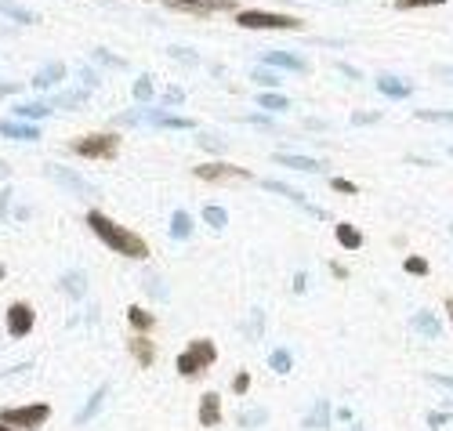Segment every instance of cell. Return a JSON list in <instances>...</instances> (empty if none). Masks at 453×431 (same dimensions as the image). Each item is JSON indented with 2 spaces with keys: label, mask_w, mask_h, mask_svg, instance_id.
Segmentation results:
<instances>
[{
  "label": "cell",
  "mask_w": 453,
  "mask_h": 431,
  "mask_svg": "<svg viewBox=\"0 0 453 431\" xmlns=\"http://www.w3.org/2000/svg\"><path fill=\"white\" fill-rule=\"evenodd\" d=\"M88 228L120 257H135V261H145V257H149V243L142 240V235L131 232V228H123V225H116L109 214H102L98 207L88 210Z\"/></svg>",
  "instance_id": "1"
},
{
  "label": "cell",
  "mask_w": 453,
  "mask_h": 431,
  "mask_svg": "<svg viewBox=\"0 0 453 431\" xmlns=\"http://www.w3.org/2000/svg\"><path fill=\"white\" fill-rule=\"evenodd\" d=\"M214 359H218V348H214V341L207 337H196L192 344H185V352L178 355V374L182 377H203Z\"/></svg>",
  "instance_id": "2"
},
{
  "label": "cell",
  "mask_w": 453,
  "mask_h": 431,
  "mask_svg": "<svg viewBox=\"0 0 453 431\" xmlns=\"http://www.w3.org/2000/svg\"><path fill=\"white\" fill-rule=\"evenodd\" d=\"M236 26H243V29H283V33H294V29H301V18L297 15H283V11L247 8V11H236Z\"/></svg>",
  "instance_id": "3"
},
{
  "label": "cell",
  "mask_w": 453,
  "mask_h": 431,
  "mask_svg": "<svg viewBox=\"0 0 453 431\" xmlns=\"http://www.w3.org/2000/svg\"><path fill=\"white\" fill-rule=\"evenodd\" d=\"M51 406L48 402H29V406H4L0 409V424H8L15 431H40V424H48Z\"/></svg>",
  "instance_id": "4"
},
{
  "label": "cell",
  "mask_w": 453,
  "mask_h": 431,
  "mask_svg": "<svg viewBox=\"0 0 453 431\" xmlns=\"http://www.w3.org/2000/svg\"><path fill=\"white\" fill-rule=\"evenodd\" d=\"M69 153L83 156V160H113L120 153V135L113 131H102V135H83L69 142Z\"/></svg>",
  "instance_id": "5"
},
{
  "label": "cell",
  "mask_w": 453,
  "mask_h": 431,
  "mask_svg": "<svg viewBox=\"0 0 453 431\" xmlns=\"http://www.w3.org/2000/svg\"><path fill=\"white\" fill-rule=\"evenodd\" d=\"M44 175L51 178V182H58L66 192H73V196H80V200H88V203H95V200H102V189L98 185H91L88 178H80L76 170H69V167H62V163H48L44 167Z\"/></svg>",
  "instance_id": "6"
},
{
  "label": "cell",
  "mask_w": 453,
  "mask_h": 431,
  "mask_svg": "<svg viewBox=\"0 0 453 431\" xmlns=\"http://www.w3.org/2000/svg\"><path fill=\"white\" fill-rule=\"evenodd\" d=\"M200 182H214V185H232V182H250V170L236 167V163H225V160H210V163H200L192 170Z\"/></svg>",
  "instance_id": "7"
},
{
  "label": "cell",
  "mask_w": 453,
  "mask_h": 431,
  "mask_svg": "<svg viewBox=\"0 0 453 431\" xmlns=\"http://www.w3.org/2000/svg\"><path fill=\"white\" fill-rule=\"evenodd\" d=\"M33 327H36V312H33L29 301H11L8 305V334L15 341H22V337L33 334Z\"/></svg>",
  "instance_id": "8"
},
{
  "label": "cell",
  "mask_w": 453,
  "mask_h": 431,
  "mask_svg": "<svg viewBox=\"0 0 453 431\" xmlns=\"http://www.w3.org/2000/svg\"><path fill=\"white\" fill-rule=\"evenodd\" d=\"M160 4L170 8V11H185V15L207 18V15H218V11H232L236 0H160Z\"/></svg>",
  "instance_id": "9"
},
{
  "label": "cell",
  "mask_w": 453,
  "mask_h": 431,
  "mask_svg": "<svg viewBox=\"0 0 453 431\" xmlns=\"http://www.w3.org/2000/svg\"><path fill=\"white\" fill-rule=\"evenodd\" d=\"M262 189L276 192V196H287V200H290V203H297L301 210H309L312 218H327V210H319V207H316V203H312V200L305 196V192H297V189H290L287 182H272V178H265V182H262Z\"/></svg>",
  "instance_id": "10"
},
{
  "label": "cell",
  "mask_w": 453,
  "mask_h": 431,
  "mask_svg": "<svg viewBox=\"0 0 453 431\" xmlns=\"http://www.w3.org/2000/svg\"><path fill=\"white\" fill-rule=\"evenodd\" d=\"M262 66H269V69H287V73H309V62L297 58V55H290V51H265Z\"/></svg>",
  "instance_id": "11"
},
{
  "label": "cell",
  "mask_w": 453,
  "mask_h": 431,
  "mask_svg": "<svg viewBox=\"0 0 453 431\" xmlns=\"http://www.w3.org/2000/svg\"><path fill=\"white\" fill-rule=\"evenodd\" d=\"M0 138H11V142H40V127H36V123H22V120H0Z\"/></svg>",
  "instance_id": "12"
},
{
  "label": "cell",
  "mask_w": 453,
  "mask_h": 431,
  "mask_svg": "<svg viewBox=\"0 0 453 431\" xmlns=\"http://www.w3.org/2000/svg\"><path fill=\"white\" fill-rule=\"evenodd\" d=\"M66 76V62H48L44 69H36L33 73V80H29V88H36V91H48V88H55V83Z\"/></svg>",
  "instance_id": "13"
},
{
  "label": "cell",
  "mask_w": 453,
  "mask_h": 431,
  "mask_svg": "<svg viewBox=\"0 0 453 431\" xmlns=\"http://www.w3.org/2000/svg\"><path fill=\"white\" fill-rule=\"evenodd\" d=\"M279 167H290V170H305V175H319V170H327L323 167V160H312V156H294V153H276L272 156Z\"/></svg>",
  "instance_id": "14"
},
{
  "label": "cell",
  "mask_w": 453,
  "mask_h": 431,
  "mask_svg": "<svg viewBox=\"0 0 453 431\" xmlns=\"http://www.w3.org/2000/svg\"><path fill=\"white\" fill-rule=\"evenodd\" d=\"M377 83V91L381 95H388V98H410V95H414V83H410V80H403V76H377L374 80Z\"/></svg>",
  "instance_id": "15"
},
{
  "label": "cell",
  "mask_w": 453,
  "mask_h": 431,
  "mask_svg": "<svg viewBox=\"0 0 453 431\" xmlns=\"http://www.w3.org/2000/svg\"><path fill=\"white\" fill-rule=\"evenodd\" d=\"M127 352L135 355V362H138V366H153V362H156V344L149 341L145 334H138V337L127 341Z\"/></svg>",
  "instance_id": "16"
},
{
  "label": "cell",
  "mask_w": 453,
  "mask_h": 431,
  "mask_svg": "<svg viewBox=\"0 0 453 431\" xmlns=\"http://www.w3.org/2000/svg\"><path fill=\"white\" fill-rule=\"evenodd\" d=\"M200 424L203 427H218L222 424V399H218V392H207L200 399Z\"/></svg>",
  "instance_id": "17"
},
{
  "label": "cell",
  "mask_w": 453,
  "mask_h": 431,
  "mask_svg": "<svg viewBox=\"0 0 453 431\" xmlns=\"http://www.w3.org/2000/svg\"><path fill=\"white\" fill-rule=\"evenodd\" d=\"M11 116L15 120H48L51 116V105L48 102H18V105H11Z\"/></svg>",
  "instance_id": "18"
},
{
  "label": "cell",
  "mask_w": 453,
  "mask_h": 431,
  "mask_svg": "<svg viewBox=\"0 0 453 431\" xmlns=\"http://www.w3.org/2000/svg\"><path fill=\"white\" fill-rule=\"evenodd\" d=\"M0 15H8L11 22H18V26H36V22H40L36 11H29V8H22V4H15V0H0Z\"/></svg>",
  "instance_id": "19"
},
{
  "label": "cell",
  "mask_w": 453,
  "mask_h": 431,
  "mask_svg": "<svg viewBox=\"0 0 453 431\" xmlns=\"http://www.w3.org/2000/svg\"><path fill=\"white\" fill-rule=\"evenodd\" d=\"M145 120H149V123H156V127H163V131H192V127H196L189 116H170V113H163V109L149 113Z\"/></svg>",
  "instance_id": "20"
},
{
  "label": "cell",
  "mask_w": 453,
  "mask_h": 431,
  "mask_svg": "<svg viewBox=\"0 0 453 431\" xmlns=\"http://www.w3.org/2000/svg\"><path fill=\"white\" fill-rule=\"evenodd\" d=\"M334 240H337L341 250H359V247H363V232H359L356 225H349V221H341V225L334 228Z\"/></svg>",
  "instance_id": "21"
},
{
  "label": "cell",
  "mask_w": 453,
  "mask_h": 431,
  "mask_svg": "<svg viewBox=\"0 0 453 431\" xmlns=\"http://www.w3.org/2000/svg\"><path fill=\"white\" fill-rule=\"evenodd\" d=\"M91 91H62L51 98V109H80V105H88Z\"/></svg>",
  "instance_id": "22"
},
{
  "label": "cell",
  "mask_w": 453,
  "mask_h": 431,
  "mask_svg": "<svg viewBox=\"0 0 453 431\" xmlns=\"http://www.w3.org/2000/svg\"><path fill=\"white\" fill-rule=\"evenodd\" d=\"M327 424H330V402H327V399H319L312 413H309L305 420H301V427H305V431H316V427H327Z\"/></svg>",
  "instance_id": "23"
},
{
  "label": "cell",
  "mask_w": 453,
  "mask_h": 431,
  "mask_svg": "<svg viewBox=\"0 0 453 431\" xmlns=\"http://www.w3.org/2000/svg\"><path fill=\"white\" fill-rule=\"evenodd\" d=\"M62 290H66L69 297H83V294H88V275H83L80 268L66 272V275H62Z\"/></svg>",
  "instance_id": "24"
},
{
  "label": "cell",
  "mask_w": 453,
  "mask_h": 431,
  "mask_svg": "<svg viewBox=\"0 0 453 431\" xmlns=\"http://www.w3.org/2000/svg\"><path fill=\"white\" fill-rule=\"evenodd\" d=\"M257 105H262L265 113H287L290 109V98L279 95V91H262V95H257Z\"/></svg>",
  "instance_id": "25"
},
{
  "label": "cell",
  "mask_w": 453,
  "mask_h": 431,
  "mask_svg": "<svg viewBox=\"0 0 453 431\" xmlns=\"http://www.w3.org/2000/svg\"><path fill=\"white\" fill-rule=\"evenodd\" d=\"M127 322H131L138 334H149V330L156 327V315H149L142 305H131V308H127Z\"/></svg>",
  "instance_id": "26"
},
{
  "label": "cell",
  "mask_w": 453,
  "mask_h": 431,
  "mask_svg": "<svg viewBox=\"0 0 453 431\" xmlns=\"http://www.w3.org/2000/svg\"><path fill=\"white\" fill-rule=\"evenodd\" d=\"M414 330H417V334H424L428 341H435V337L442 334V327H439V319L431 315V312H417V315H414Z\"/></svg>",
  "instance_id": "27"
},
{
  "label": "cell",
  "mask_w": 453,
  "mask_h": 431,
  "mask_svg": "<svg viewBox=\"0 0 453 431\" xmlns=\"http://www.w3.org/2000/svg\"><path fill=\"white\" fill-rule=\"evenodd\" d=\"M189 235H192V218L178 207L175 214H170V240H189Z\"/></svg>",
  "instance_id": "28"
},
{
  "label": "cell",
  "mask_w": 453,
  "mask_h": 431,
  "mask_svg": "<svg viewBox=\"0 0 453 431\" xmlns=\"http://www.w3.org/2000/svg\"><path fill=\"white\" fill-rule=\"evenodd\" d=\"M250 80H254V83H262L265 91H276L279 83H283L279 69H269V66H254V69H250Z\"/></svg>",
  "instance_id": "29"
},
{
  "label": "cell",
  "mask_w": 453,
  "mask_h": 431,
  "mask_svg": "<svg viewBox=\"0 0 453 431\" xmlns=\"http://www.w3.org/2000/svg\"><path fill=\"white\" fill-rule=\"evenodd\" d=\"M203 221H207L214 232H222V228L229 225V210H225V207H214V203H207V207H203Z\"/></svg>",
  "instance_id": "30"
},
{
  "label": "cell",
  "mask_w": 453,
  "mask_h": 431,
  "mask_svg": "<svg viewBox=\"0 0 453 431\" xmlns=\"http://www.w3.org/2000/svg\"><path fill=\"white\" fill-rule=\"evenodd\" d=\"M269 366H272L276 374H290V370H294V355H290V348H272Z\"/></svg>",
  "instance_id": "31"
},
{
  "label": "cell",
  "mask_w": 453,
  "mask_h": 431,
  "mask_svg": "<svg viewBox=\"0 0 453 431\" xmlns=\"http://www.w3.org/2000/svg\"><path fill=\"white\" fill-rule=\"evenodd\" d=\"M102 402H105V384H102L98 392H95V395L88 399V406H83L80 413H76V424H88V420H91V417L98 413V409H102Z\"/></svg>",
  "instance_id": "32"
},
{
  "label": "cell",
  "mask_w": 453,
  "mask_h": 431,
  "mask_svg": "<svg viewBox=\"0 0 453 431\" xmlns=\"http://www.w3.org/2000/svg\"><path fill=\"white\" fill-rule=\"evenodd\" d=\"M91 58H95V66H109V69H127V62H123V58H116L113 51H105V48H95V51H91Z\"/></svg>",
  "instance_id": "33"
},
{
  "label": "cell",
  "mask_w": 453,
  "mask_h": 431,
  "mask_svg": "<svg viewBox=\"0 0 453 431\" xmlns=\"http://www.w3.org/2000/svg\"><path fill=\"white\" fill-rule=\"evenodd\" d=\"M135 98H138V102H153V98H156V83H153V76L142 73V76L135 80Z\"/></svg>",
  "instance_id": "34"
},
{
  "label": "cell",
  "mask_w": 453,
  "mask_h": 431,
  "mask_svg": "<svg viewBox=\"0 0 453 431\" xmlns=\"http://www.w3.org/2000/svg\"><path fill=\"white\" fill-rule=\"evenodd\" d=\"M76 76H80V88H83V91H95L98 83H102V76H98L91 66H76Z\"/></svg>",
  "instance_id": "35"
},
{
  "label": "cell",
  "mask_w": 453,
  "mask_h": 431,
  "mask_svg": "<svg viewBox=\"0 0 453 431\" xmlns=\"http://www.w3.org/2000/svg\"><path fill=\"white\" fill-rule=\"evenodd\" d=\"M269 420V409H247V413H240V427H262Z\"/></svg>",
  "instance_id": "36"
},
{
  "label": "cell",
  "mask_w": 453,
  "mask_h": 431,
  "mask_svg": "<svg viewBox=\"0 0 453 431\" xmlns=\"http://www.w3.org/2000/svg\"><path fill=\"white\" fill-rule=\"evenodd\" d=\"M446 0H395V11H414V8H442Z\"/></svg>",
  "instance_id": "37"
},
{
  "label": "cell",
  "mask_w": 453,
  "mask_h": 431,
  "mask_svg": "<svg viewBox=\"0 0 453 431\" xmlns=\"http://www.w3.org/2000/svg\"><path fill=\"white\" fill-rule=\"evenodd\" d=\"M145 116H149V109H131V113H120L113 123H116V127H138Z\"/></svg>",
  "instance_id": "38"
},
{
  "label": "cell",
  "mask_w": 453,
  "mask_h": 431,
  "mask_svg": "<svg viewBox=\"0 0 453 431\" xmlns=\"http://www.w3.org/2000/svg\"><path fill=\"white\" fill-rule=\"evenodd\" d=\"M200 149H207V153H214V156H222L225 153V142L218 138V135H200V142H196Z\"/></svg>",
  "instance_id": "39"
},
{
  "label": "cell",
  "mask_w": 453,
  "mask_h": 431,
  "mask_svg": "<svg viewBox=\"0 0 453 431\" xmlns=\"http://www.w3.org/2000/svg\"><path fill=\"white\" fill-rule=\"evenodd\" d=\"M417 120H428V123H453V113H442V109H417Z\"/></svg>",
  "instance_id": "40"
},
{
  "label": "cell",
  "mask_w": 453,
  "mask_h": 431,
  "mask_svg": "<svg viewBox=\"0 0 453 431\" xmlns=\"http://www.w3.org/2000/svg\"><path fill=\"white\" fill-rule=\"evenodd\" d=\"M403 268L410 275H428V261H424V257H417V254H410L406 261H403Z\"/></svg>",
  "instance_id": "41"
},
{
  "label": "cell",
  "mask_w": 453,
  "mask_h": 431,
  "mask_svg": "<svg viewBox=\"0 0 453 431\" xmlns=\"http://www.w3.org/2000/svg\"><path fill=\"white\" fill-rule=\"evenodd\" d=\"M167 55L175 58V62H185V66H196V62H200V58H196V51H189V48H170Z\"/></svg>",
  "instance_id": "42"
},
{
  "label": "cell",
  "mask_w": 453,
  "mask_h": 431,
  "mask_svg": "<svg viewBox=\"0 0 453 431\" xmlns=\"http://www.w3.org/2000/svg\"><path fill=\"white\" fill-rule=\"evenodd\" d=\"M330 189H334V192H344V196H356V192H359V185L344 182V178H330Z\"/></svg>",
  "instance_id": "43"
},
{
  "label": "cell",
  "mask_w": 453,
  "mask_h": 431,
  "mask_svg": "<svg viewBox=\"0 0 453 431\" xmlns=\"http://www.w3.org/2000/svg\"><path fill=\"white\" fill-rule=\"evenodd\" d=\"M243 120L254 123V127H265V131H279V123H276L272 116H257V113H254V116H243Z\"/></svg>",
  "instance_id": "44"
},
{
  "label": "cell",
  "mask_w": 453,
  "mask_h": 431,
  "mask_svg": "<svg viewBox=\"0 0 453 431\" xmlns=\"http://www.w3.org/2000/svg\"><path fill=\"white\" fill-rule=\"evenodd\" d=\"M247 388H250V374L240 370V374H236V381H232V392L236 395H247Z\"/></svg>",
  "instance_id": "45"
},
{
  "label": "cell",
  "mask_w": 453,
  "mask_h": 431,
  "mask_svg": "<svg viewBox=\"0 0 453 431\" xmlns=\"http://www.w3.org/2000/svg\"><path fill=\"white\" fill-rule=\"evenodd\" d=\"M11 200H15V192H11V185H8L4 192H0V218H4V221H8V214H11Z\"/></svg>",
  "instance_id": "46"
},
{
  "label": "cell",
  "mask_w": 453,
  "mask_h": 431,
  "mask_svg": "<svg viewBox=\"0 0 453 431\" xmlns=\"http://www.w3.org/2000/svg\"><path fill=\"white\" fill-rule=\"evenodd\" d=\"M381 120V113H374V109H366V113H352V123L356 127H363V123H377Z\"/></svg>",
  "instance_id": "47"
},
{
  "label": "cell",
  "mask_w": 453,
  "mask_h": 431,
  "mask_svg": "<svg viewBox=\"0 0 453 431\" xmlns=\"http://www.w3.org/2000/svg\"><path fill=\"white\" fill-rule=\"evenodd\" d=\"M262 322H265V312H262V308H254V312H250V337L262 334Z\"/></svg>",
  "instance_id": "48"
},
{
  "label": "cell",
  "mask_w": 453,
  "mask_h": 431,
  "mask_svg": "<svg viewBox=\"0 0 453 431\" xmlns=\"http://www.w3.org/2000/svg\"><path fill=\"white\" fill-rule=\"evenodd\" d=\"M163 102H167V105H182V102H185V91H182V88H167V91H163Z\"/></svg>",
  "instance_id": "49"
},
{
  "label": "cell",
  "mask_w": 453,
  "mask_h": 431,
  "mask_svg": "<svg viewBox=\"0 0 453 431\" xmlns=\"http://www.w3.org/2000/svg\"><path fill=\"white\" fill-rule=\"evenodd\" d=\"M145 283H149V287H145V290H149V294H153V297H160V301H163V297H167V290H163V287H160V279H153V275H149V279H145Z\"/></svg>",
  "instance_id": "50"
},
{
  "label": "cell",
  "mask_w": 453,
  "mask_h": 431,
  "mask_svg": "<svg viewBox=\"0 0 453 431\" xmlns=\"http://www.w3.org/2000/svg\"><path fill=\"white\" fill-rule=\"evenodd\" d=\"M431 384H439V388H453V377H442V374H428Z\"/></svg>",
  "instance_id": "51"
},
{
  "label": "cell",
  "mask_w": 453,
  "mask_h": 431,
  "mask_svg": "<svg viewBox=\"0 0 453 431\" xmlns=\"http://www.w3.org/2000/svg\"><path fill=\"white\" fill-rule=\"evenodd\" d=\"M18 88H22V83H0V98H11V95H18Z\"/></svg>",
  "instance_id": "52"
},
{
  "label": "cell",
  "mask_w": 453,
  "mask_h": 431,
  "mask_svg": "<svg viewBox=\"0 0 453 431\" xmlns=\"http://www.w3.org/2000/svg\"><path fill=\"white\" fill-rule=\"evenodd\" d=\"M337 69H341L344 76H352V80H359V69H356V66H349V62H337Z\"/></svg>",
  "instance_id": "53"
},
{
  "label": "cell",
  "mask_w": 453,
  "mask_h": 431,
  "mask_svg": "<svg viewBox=\"0 0 453 431\" xmlns=\"http://www.w3.org/2000/svg\"><path fill=\"white\" fill-rule=\"evenodd\" d=\"M305 287H309V275H305V272H297V275H294V290L301 294V290H305Z\"/></svg>",
  "instance_id": "54"
},
{
  "label": "cell",
  "mask_w": 453,
  "mask_h": 431,
  "mask_svg": "<svg viewBox=\"0 0 453 431\" xmlns=\"http://www.w3.org/2000/svg\"><path fill=\"white\" fill-rule=\"evenodd\" d=\"M428 424H431V427H442V424H449V417H442V413H431V417H428Z\"/></svg>",
  "instance_id": "55"
},
{
  "label": "cell",
  "mask_w": 453,
  "mask_h": 431,
  "mask_svg": "<svg viewBox=\"0 0 453 431\" xmlns=\"http://www.w3.org/2000/svg\"><path fill=\"white\" fill-rule=\"evenodd\" d=\"M8 175H11V167H8L4 160H0V178H8Z\"/></svg>",
  "instance_id": "56"
},
{
  "label": "cell",
  "mask_w": 453,
  "mask_h": 431,
  "mask_svg": "<svg viewBox=\"0 0 453 431\" xmlns=\"http://www.w3.org/2000/svg\"><path fill=\"white\" fill-rule=\"evenodd\" d=\"M446 312H449V322H453V297H446Z\"/></svg>",
  "instance_id": "57"
},
{
  "label": "cell",
  "mask_w": 453,
  "mask_h": 431,
  "mask_svg": "<svg viewBox=\"0 0 453 431\" xmlns=\"http://www.w3.org/2000/svg\"><path fill=\"white\" fill-rule=\"evenodd\" d=\"M0 431H15V427H8V424H0Z\"/></svg>",
  "instance_id": "58"
},
{
  "label": "cell",
  "mask_w": 453,
  "mask_h": 431,
  "mask_svg": "<svg viewBox=\"0 0 453 431\" xmlns=\"http://www.w3.org/2000/svg\"><path fill=\"white\" fill-rule=\"evenodd\" d=\"M4 272H8V268H4V265H0V279H4Z\"/></svg>",
  "instance_id": "59"
},
{
  "label": "cell",
  "mask_w": 453,
  "mask_h": 431,
  "mask_svg": "<svg viewBox=\"0 0 453 431\" xmlns=\"http://www.w3.org/2000/svg\"><path fill=\"white\" fill-rule=\"evenodd\" d=\"M449 156H453V149H449Z\"/></svg>",
  "instance_id": "60"
},
{
  "label": "cell",
  "mask_w": 453,
  "mask_h": 431,
  "mask_svg": "<svg viewBox=\"0 0 453 431\" xmlns=\"http://www.w3.org/2000/svg\"><path fill=\"white\" fill-rule=\"evenodd\" d=\"M449 232H453V225H449Z\"/></svg>",
  "instance_id": "61"
},
{
  "label": "cell",
  "mask_w": 453,
  "mask_h": 431,
  "mask_svg": "<svg viewBox=\"0 0 453 431\" xmlns=\"http://www.w3.org/2000/svg\"><path fill=\"white\" fill-rule=\"evenodd\" d=\"M142 4H145V0H142Z\"/></svg>",
  "instance_id": "62"
}]
</instances>
